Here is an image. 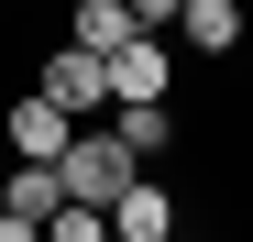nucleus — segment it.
Returning <instances> with one entry per match:
<instances>
[{
  "label": "nucleus",
  "instance_id": "nucleus-11",
  "mask_svg": "<svg viewBox=\"0 0 253 242\" xmlns=\"http://www.w3.org/2000/svg\"><path fill=\"white\" fill-rule=\"evenodd\" d=\"M0 242H44V231H33V220H11V209H0Z\"/></svg>",
  "mask_w": 253,
  "mask_h": 242
},
{
  "label": "nucleus",
  "instance_id": "nucleus-3",
  "mask_svg": "<svg viewBox=\"0 0 253 242\" xmlns=\"http://www.w3.org/2000/svg\"><path fill=\"white\" fill-rule=\"evenodd\" d=\"M99 220H110V242H176V187H165V176H132Z\"/></svg>",
  "mask_w": 253,
  "mask_h": 242
},
{
  "label": "nucleus",
  "instance_id": "nucleus-9",
  "mask_svg": "<svg viewBox=\"0 0 253 242\" xmlns=\"http://www.w3.org/2000/svg\"><path fill=\"white\" fill-rule=\"evenodd\" d=\"M55 165H11V176H0V209H11V220H33V231H44V209H55Z\"/></svg>",
  "mask_w": 253,
  "mask_h": 242
},
{
  "label": "nucleus",
  "instance_id": "nucleus-5",
  "mask_svg": "<svg viewBox=\"0 0 253 242\" xmlns=\"http://www.w3.org/2000/svg\"><path fill=\"white\" fill-rule=\"evenodd\" d=\"M110 143L132 154V165H165V154H176V110L165 99H110Z\"/></svg>",
  "mask_w": 253,
  "mask_h": 242
},
{
  "label": "nucleus",
  "instance_id": "nucleus-8",
  "mask_svg": "<svg viewBox=\"0 0 253 242\" xmlns=\"http://www.w3.org/2000/svg\"><path fill=\"white\" fill-rule=\"evenodd\" d=\"M66 44L77 55H121V44H132V11H121V0H77V11H66Z\"/></svg>",
  "mask_w": 253,
  "mask_h": 242
},
{
  "label": "nucleus",
  "instance_id": "nucleus-1",
  "mask_svg": "<svg viewBox=\"0 0 253 242\" xmlns=\"http://www.w3.org/2000/svg\"><path fill=\"white\" fill-rule=\"evenodd\" d=\"M143 165H132V154H121L110 132H88V121H77V132H66V154H55V187L77 198V209H110V198L121 187H132Z\"/></svg>",
  "mask_w": 253,
  "mask_h": 242
},
{
  "label": "nucleus",
  "instance_id": "nucleus-10",
  "mask_svg": "<svg viewBox=\"0 0 253 242\" xmlns=\"http://www.w3.org/2000/svg\"><path fill=\"white\" fill-rule=\"evenodd\" d=\"M132 11V33H176V0H121Z\"/></svg>",
  "mask_w": 253,
  "mask_h": 242
},
{
  "label": "nucleus",
  "instance_id": "nucleus-4",
  "mask_svg": "<svg viewBox=\"0 0 253 242\" xmlns=\"http://www.w3.org/2000/svg\"><path fill=\"white\" fill-rule=\"evenodd\" d=\"M0 132H11V154H22V165H55V154H66V132H77V121L44 99V88H22L11 110H0Z\"/></svg>",
  "mask_w": 253,
  "mask_h": 242
},
{
  "label": "nucleus",
  "instance_id": "nucleus-2",
  "mask_svg": "<svg viewBox=\"0 0 253 242\" xmlns=\"http://www.w3.org/2000/svg\"><path fill=\"white\" fill-rule=\"evenodd\" d=\"M33 88H44L66 121H99V110H110V66H99V55H77V44H55L44 66H33Z\"/></svg>",
  "mask_w": 253,
  "mask_h": 242
},
{
  "label": "nucleus",
  "instance_id": "nucleus-6",
  "mask_svg": "<svg viewBox=\"0 0 253 242\" xmlns=\"http://www.w3.org/2000/svg\"><path fill=\"white\" fill-rule=\"evenodd\" d=\"M110 66V99H165L176 88V55H165V33H132L121 55H99Z\"/></svg>",
  "mask_w": 253,
  "mask_h": 242
},
{
  "label": "nucleus",
  "instance_id": "nucleus-7",
  "mask_svg": "<svg viewBox=\"0 0 253 242\" xmlns=\"http://www.w3.org/2000/svg\"><path fill=\"white\" fill-rule=\"evenodd\" d=\"M176 44L187 55H231L242 44V0H176Z\"/></svg>",
  "mask_w": 253,
  "mask_h": 242
}]
</instances>
